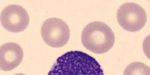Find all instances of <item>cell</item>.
<instances>
[{
  "label": "cell",
  "instance_id": "obj_6",
  "mask_svg": "<svg viewBox=\"0 0 150 75\" xmlns=\"http://www.w3.org/2000/svg\"><path fill=\"white\" fill-rule=\"evenodd\" d=\"M24 58V51L19 44L8 42L0 47V69L9 72L16 68Z\"/></svg>",
  "mask_w": 150,
  "mask_h": 75
},
{
  "label": "cell",
  "instance_id": "obj_3",
  "mask_svg": "<svg viewBox=\"0 0 150 75\" xmlns=\"http://www.w3.org/2000/svg\"><path fill=\"white\" fill-rule=\"evenodd\" d=\"M117 20L126 31L135 32L141 30L147 21V15L143 8L134 2H126L117 9Z\"/></svg>",
  "mask_w": 150,
  "mask_h": 75
},
{
  "label": "cell",
  "instance_id": "obj_1",
  "mask_svg": "<svg viewBox=\"0 0 150 75\" xmlns=\"http://www.w3.org/2000/svg\"><path fill=\"white\" fill-rule=\"evenodd\" d=\"M48 75H104L99 62L87 53L71 50L55 61Z\"/></svg>",
  "mask_w": 150,
  "mask_h": 75
},
{
  "label": "cell",
  "instance_id": "obj_5",
  "mask_svg": "<svg viewBox=\"0 0 150 75\" xmlns=\"http://www.w3.org/2000/svg\"><path fill=\"white\" fill-rule=\"evenodd\" d=\"M1 25L10 32H21L29 25L30 17L28 11L18 5L6 6L1 12Z\"/></svg>",
  "mask_w": 150,
  "mask_h": 75
},
{
  "label": "cell",
  "instance_id": "obj_7",
  "mask_svg": "<svg viewBox=\"0 0 150 75\" xmlns=\"http://www.w3.org/2000/svg\"><path fill=\"white\" fill-rule=\"evenodd\" d=\"M124 75H150V68L143 62H132L127 66Z\"/></svg>",
  "mask_w": 150,
  "mask_h": 75
},
{
  "label": "cell",
  "instance_id": "obj_2",
  "mask_svg": "<svg viewBox=\"0 0 150 75\" xmlns=\"http://www.w3.org/2000/svg\"><path fill=\"white\" fill-rule=\"evenodd\" d=\"M81 41L83 47L88 50L96 54H103L112 49L115 41V36L107 24L94 21L84 27Z\"/></svg>",
  "mask_w": 150,
  "mask_h": 75
},
{
  "label": "cell",
  "instance_id": "obj_8",
  "mask_svg": "<svg viewBox=\"0 0 150 75\" xmlns=\"http://www.w3.org/2000/svg\"><path fill=\"white\" fill-rule=\"evenodd\" d=\"M15 75H26V74H24L20 73V74H15Z\"/></svg>",
  "mask_w": 150,
  "mask_h": 75
},
{
  "label": "cell",
  "instance_id": "obj_4",
  "mask_svg": "<svg viewBox=\"0 0 150 75\" xmlns=\"http://www.w3.org/2000/svg\"><path fill=\"white\" fill-rule=\"evenodd\" d=\"M40 32L44 42L52 47H62L70 39L69 26L64 20L57 17L45 20Z\"/></svg>",
  "mask_w": 150,
  "mask_h": 75
}]
</instances>
